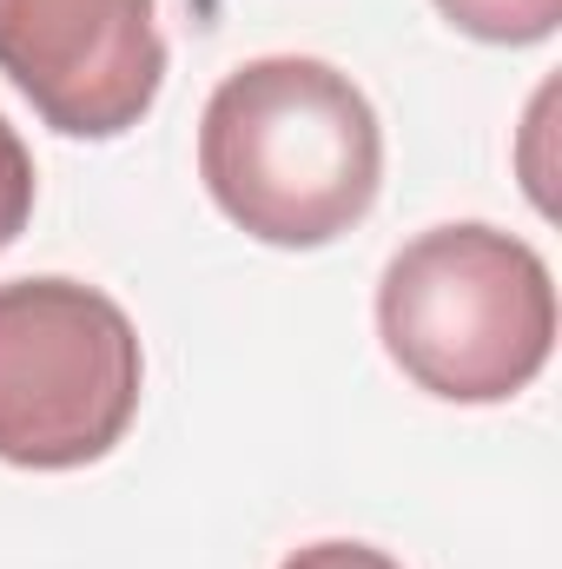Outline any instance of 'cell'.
<instances>
[{"label": "cell", "mask_w": 562, "mask_h": 569, "mask_svg": "<svg viewBox=\"0 0 562 569\" xmlns=\"http://www.w3.org/2000/svg\"><path fill=\"white\" fill-rule=\"evenodd\" d=\"M199 179L212 206L284 252L351 232L384 186V127L351 73L311 53L232 67L199 113Z\"/></svg>", "instance_id": "cell-1"}, {"label": "cell", "mask_w": 562, "mask_h": 569, "mask_svg": "<svg viewBox=\"0 0 562 569\" xmlns=\"http://www.w3.org/2000/svg\"><path fill=\"white\" fill-rule=\"evenodd\" d=\"M27 219H33V152L0 113V252L27 232Z\"/></svg>", "instance_id": "cell-6"}, {"label": "cell", "mask_w": 562, "mask_h": 569, "mask_svg": "<svg viewBox=\"0 0 562 569\" xmlns=\"http://www.w3.org/2000/svg\"><path fill=\"white\" fill-rule=\"evenodd\" d=\"M279 569H404V563L384 557V550H371V543H344V537H331V543H304V550H291Z\"/></svg>", "instance_id": "cell-7"}, {"label": "cell", "mask_w": 562, "mask_h": 569, "mask_svg": "<svg viewBox=\"0 0 562 569\" xmlns=\"http://www.w3.org/2000/svg\"><path fill=\"white\" fill-rule=\"evenodd\" d=\"M391 365L443 405H503L556 351V284L536 246L496 226H430L378 284Z\"/></svg>", "instance_id": "cell-2"}, {"label": "cell", "mask_w": 562, "mask_h": 569, "mask_svg": "<svg viewBox=\"0 0 562 569\" xmlns=\"http://www.w3.org/2000/svg\"><path fill=\"white\" fill-rule=\"evenodd\" d=\"M436 13L490 47H536L562 20V0H436Z\"/></svg>", "instance_id": "cell-5"}, {"label": "cell", "mask_w": 562, "mask_h": 569, "mask_svg": "<svg viewBox=\"0 0 562 569\" xmlns=\"http://www.w3.org/2000/svg\"><path fill=\"white\" fill-rule=\"evenodd\" d=\"M0 73L53 133L120 140L165 87L159 0H0Z\"/></svg>", "instance_id": "cell-4"}, {"label": "cell", "mask_w": 562, "mask_h": 569, "mask_svg": "<svg viewBox=\"0 0 562 569\" xmlns=\"http://www.w3.org/2000/svg\"><path fill=\"white\" fill-rule=\"evenodd\" d=\"M140 385V331L100 284H0V463H100L133 425Z\"/></svg>", "instance_id": "cell-3"}]
</instances>
